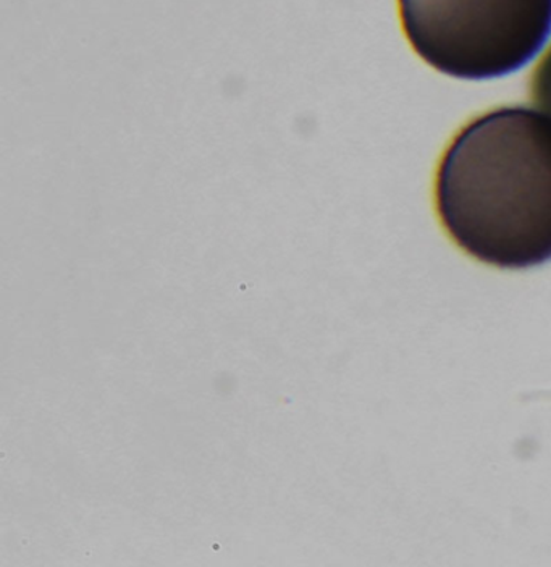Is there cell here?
Instances as JSON below:
<instances>
[{
  "label": "cell",
  "mask_w": 551,
  "mask_h": 567,
  "mask_svg": "<svg viewBox=\"0 0 551 567\" xmlns=\"http://www.w3.org/2000/svg\"><path fill=\"white\" fill-rule=\"evenodd\" d=\"M531 94L535 105L551 115V49L533 72Z\"/></svg>",
  "instance_id": "3"
},
{
  "label": "cell",
  "mask_w": 551,
  "mask_h": 567,
  "mask_svg": "<svg viewBox=\"0 0 551 567\" xmlns=\"http://www.w3.org/2000/svg\"><path fill=\"white\" fill-rule=\"evenodd\" d=\"M436 204L450 238L480 262H549L551 115L514 105L471 120L438 165Z\"/></svg>",
  "instance_id": "1"
},
{
  "label": "cell",
  "mask_w": 551,
  "mask_h": 567,
  "mask_svg": "<svg viewBox=\"0 0 551 567\" xmlns=\"http://www.w3.org/2000/svg\"><path fill=\"white\" fill-rule=\"evenodd\" d=\"M409 44L461 80L518 72L551 37V0H398Z\"/></svg>",
  "instance_id": "2"
}]
</instances>
